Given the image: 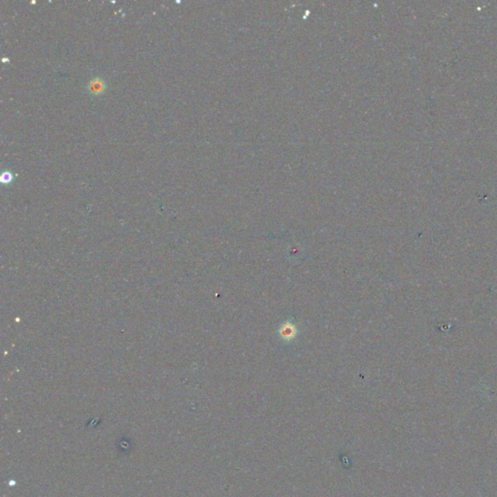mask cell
Listing matches in <instances>:
<instances>
[{
	"instance_id": "1",
	"label": "cell",
	"mask_w": 497,
	"mask_h": 497,
	"mask_svg": "<svg viewBox=\"0 0 497 497\" xmlns=\"http://www.w3.org/2000/svg\"><path fill=\"white\" fill-rule=\"evenodd\" d=\"M89 88H90V91H91L93 94L98 95V94H100V93H102V92L104 91V89H105V84H104V82H103L102 80H100L99 78H97V79H95V80H92V82L90 83Z\"/></svg>"
},
{
	"instance_id": "2",
	"label": "cell",
	"mask_w": 497,
	"mask_h": 497,
	"mask_svg": "<svg viewBox=\"0 0 497 497\" xmlns=\"http://www.w3.org/2000/svg\"><path fill=\"white\" fill-rule=\"evenodd\" d=\"M12 179H13L12 174L9 171H6V172H4L3 174L1 175V179L0 180H1L2 183L7 184V183H10L12 181Z\"/></svg>"
}]
</instances>
